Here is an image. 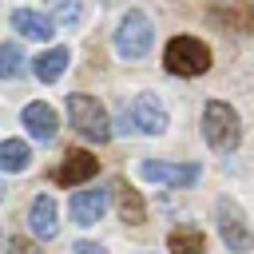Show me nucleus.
<instances>
[{"label": "nucleus", "mask_w": 254, "mask_h": 254, "mask_svg": "<svg viewBox=\"0 0 254 254\" xmlns=\"http://www.w3.org/2000/svg\"><path fill=\"white\" fill-rule=\"evenodd\" d=\"M202 139H206L210 151L230 155V151L238 147V139H242L238 111H234L230 103H222V99H210V103L202 107Z\"/></svg>", "instance_id": "nucleus-1"}, {"label": "nucleus", "mask_w": 254, "mask_h": 254, "mask_svg": "<svg viewBox=\"0 0 254 254\" xmlns=\"http://www.w3.org/2000/svg\"><path fill=\"white\" fill-rule=\"evenodd\" d=\"M67 119H71V127H75L83 139H91V143H107V139H111V119H107L103 103H99L95 95H87V91L67 95Z\"/></svg>", "instance_id": "nucleus-2"}, {"label": "nucleus", "mask_w": 254, "mask_h": 254, "mask_svg": "<svg viewBox=\"0 0 254 254\" xmlns=\"http://www.w3.org/2000/svg\"><path fill=\"white\" fill-rule=\"evenodd\" d=\"M163 64H167L171 75H187L190 79V75L210 71V48L202 40H194V36H175L167 44V52H163Z\"/></svg>", "instance_id": "nucleus-3"}, {"label": "nucleus", "mask_w": 254, "mask_h": 254, "mask_svg": "<svg viewBox=\"0 0 254 254\" xmlns=\"http://www.w3.org/2000/svg\"><path fill=\"white\" fill-rule=\"evenodd\" d=\"M151 44H155L151 16L139 12V8H131V12L119 20V28H115V52H119L123 60H143V56L151 52Z\"/></svg>", "instance_id": "nucleus-4"}, {"label": "nucleus", "mask_w": 254, "mask_h": 254, "mask_svg": "<svg viewBox=\"0 0 254 254\" xmlns=\"http://www.w3.org/2000/svg\"><path fill=\"white\" fill-rule=\"evenodd\" d=\"M218 234L234 254L254 250V230H250V222H246V214L234 198H218Z\"/></svg>", "instance_id": "nucleus-5"}, {"label": "nucleus", "mask_w": 254, "mask_h": 254, "mask_svg": "<svg viewBox=\"0 0 254 254\" xmlns=\"http://www.w3.org/2000/svg\"><path fill=\"white\" fill-rule=\"evenodd\" d=\"M107 206H111V190H103V187H83V190L71 194L67 214H71L75 226H91V222H99V218L107 214Z\"/></svg>", "instance_id": "nucleus-6"}, {"label": "nucleus", "mask_w": 254, "mask_h": 254, "mask_svg": "<svg viewBox=\"0 0 254 254\" xmlns=\"http://www.w3.org/2000/svg\"><path fill=\"white\" fill-rule=\"evenodd\" d=\"M139 175L151 179V183H167V187H190L198 183V163H163V159H143L139 163Z\"/></svg>", "instance_id": "nucleus-7"}, {"label": "nucleus", "mask_w": 254, "mask_h": 254, "mask_svg": "<svg viewBox=\"0 0 254 254\" xmlns=\"http://www.w3.org/2000/svg\"><path fill=\"white\" fill-rule=\"evenodd\" d=\"M95 171H99V159H95L91 151H83V147H71V151L64 155V163L56 167V183H60V187H79V183H87Z\"/></svg>", "instance_id": "nucleus-8"}, {"label": "nucleus", "mask_w": 254, "mask_h": 254, "mask_svg": "<svg viewBox=\"0 0 254 254\" xmlns=\"http://www.w3.org/2000/svg\"><path fill=\"white\" fill-rule=\"evenodd\" d=\"M131 123L143 135H163L167 131V107L155 95H135L131 99Z\"/></svg>", "instance_id": "nucleus-9"}, {"label": "nucleus", "mask_w": 254, "mask_h": 254, "mask_svg": "<svg viewBox=\"0 0 254 254\" xmlns=\"http://www.w3.org/2000/svg\"><path fill=\"white\" fill-rule=\"evenodd\" d=\"M28 230H32L36 238H44V242L60 234V214H56V198H52V194L32 198V206H28Z\"/></svg>", "instance_id": "nucleus-10"}, {"label": "nucleus", "mask_w": 254, "mask_h": 254, "mask_svg": "<svg viewBox=\"0 0 254 254\" xmlns=\"http://www.w3.org/2000/svg\"><path fill=\"white\" fill-rule=\"evenodd\" d=\"M20 119H24V127H28V135L36 139V143H52L56 139V127H60V119H56V111L48 107V103H28L24 111H20Z\"/></svg>", "instance_id": "nucleus-11"}, {"label": "nucleus", "mask_w": 254, "mask_h": 254, "mask_svg": "<svg viewBox=\"0 0 254 254\" xmlns=\"http://www.w3.org/2000/svg\"><path fill=\"white\" fill-rule=\"evenodd\" d=\"M111 194H115V210H119V218H123L127 226H139V222L147 218L143 194H139L127 179H115V183H111Z\"/></svg>", "instance_id": "nucleus-12"}, {"label": "nucleus", "mask_w": 254, "mask_h": 254, "mask_svg": "<svg viewBox=\"0 0 254 254\" xmlns=\"http://www.w3.org/2000/svg\"><path fill=\"white\" fill-rule=\"evenodd\" d=\"M12 28L28 40H52L56 36V24L44 16V12H32V8H16L12 12Z\"/></svg>", "instance_id": "nucleus-13"}, {"label": "nucleus", "mask_w": 254, "mask_h": 254, "mask_svg": "<svg viewBox=\"0 0 254 254\" xmlns=\"http://www.w3.org/2000/svg\"><path fill=\"white\" fill-rule=\"evenodd\" d=\"M67 60H71V56H67V48L60 44V48H48L44 56H36V60H32V71H36L40 83H56V79L67 71Z\"/></svg>", "instance_id": "nucleus-14"}, {"label": "nucleus", "mask_w": 254, "mask_h": 254, "mask_svg": "<svg viewBox=\"0 0 254 254\" xmlns=\"http://www.w3.org/2000/svg\"><path fill=\"white\" fill-rule=\"evenodd\" d=\"M28 163H32V151L24 139H0V171L20 175V171H28Z\"/></svg>", "instance_id": "nucleus-15"}, {"label": "nucleus", "mask_w": 254, "mask_h": 254, "mask_svg": "<svg viewBox=\"0 0 254 254\" xmlns=\"http://www.w3.org/2000/svg\"><path fill=\"white\" fill-rule=\"evenodd\" d=\"M167 254H206V242L194 226H175L167 234Z\"/></svg>", "instance_id": "nucleus-16"}, {"label": "nucleus", "mask_w": 254, "mask_h": 254, "mask_svg": "<svg viewBox=\"0 0 254 254\" xmlns=\"http://www.w3.org/2000/svg\"><path fill=\"white\" fill-rule=\"evenodd\" d=\"M24 67H28L24 52H20L16 44H0V79H20Z\"/></svg>", "instance_id": "nucleus-17"}, {"label": "nucleus", "mask_w": 254, "mask_h": 254, "mask_svg": "<svg viewBox=\"0 0 254 254\" xmlns=\"http://www.w3.org/2000/svg\"><path fill=\"white\" fill-rule=\"evenodd\" d=\"M79 16H83L79 0H52V20H56V24L75 28V24H79Z\"/></svg>", "instance_id": "nucleus-18"}, {"label": "nucleus", "mask_w": 254, "mask_h": 254, "mask_svg": "<svg viewBox=\"0 0 254 254\" xmlns=\"http://www.w3.org/2000/svg\"><path fill=\"white\" fill-rule=\"evenodd\" d=\"M111 131H123V135H127V131H135V123H131V111H127V107L119 111V119H115V127H111Z\"/></svg>", "instance_id": "nucleus-19"}, {"label": "nucleus", "mask_w": 254, "mask_h": 254, "mask_svg": "<svg viewBox=\"0 0 254 254\" xmlns=\"http://www.w3.org/2000/svg\"><path fill=\"white\" fill-rule=\"evenodd\" d=\"M71 254H107V250H103L99 242H75V246H71Z\"/></svg>", "instance_id": "nucleus-20"}, {"label": "nucleus", "mask_w": 254, "mask_h": 254, "mask_svg": "<svg viewBox=\"0 0 254 254\" xmlns=\"http://www.w3.org/2000/svg\"><path fill=\"white\" fill-rule=\"evenodd\" d=\"M0 202H4V183H0Z\"/></svg>", "instance_id": "nucleus-21"}, {"label": "nucleus", "mask_w": 254, "mask_h": 254, "mask_svg": "<svg viewBox=\"0 0 254 254\" xmlns=\"http://www.w3.org/2000/svg\"><path fill=\"white\" fill-rule=\"evenodd\" d=\"M143 254H147V250H143Z\"/></svg>", "instance_id": "nucleus-22"}]
</instances>
